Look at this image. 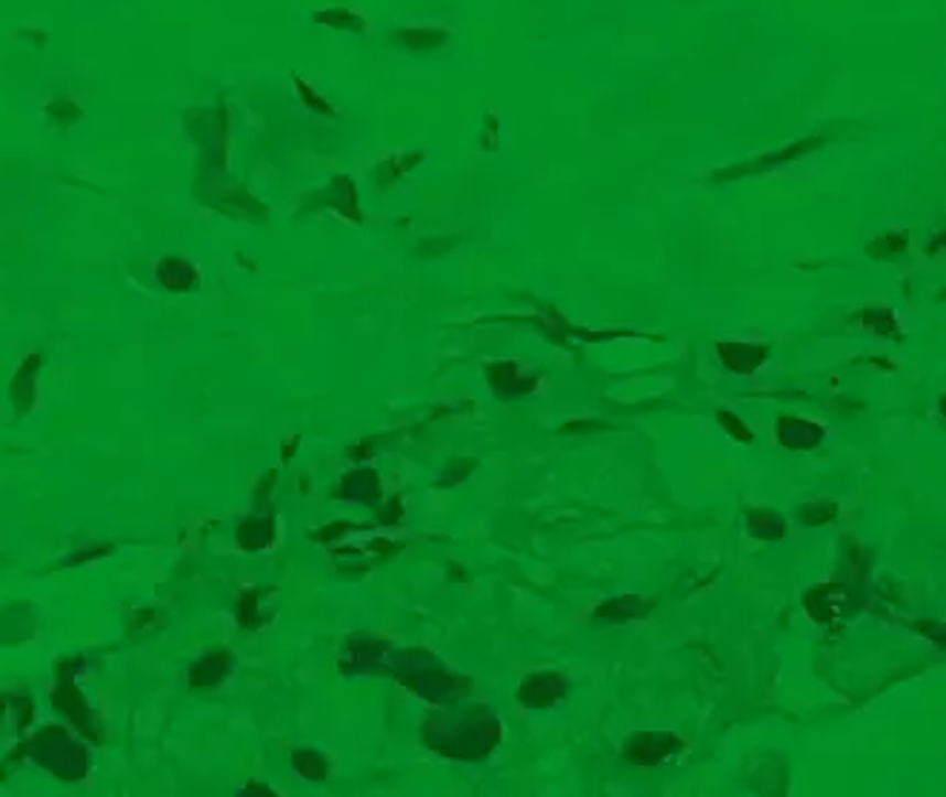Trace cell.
Instances as JSON below:
<instances>
[{"mask_svg": "<svg viewBox=\"0 0 946 797\" xmlns=\"http://www.w3.org/2000/svg\"><path fill=\"white\" fill-rule=\"evenodd\" d=\"M404 41L412 43L415 50H432V46L447 41V32H441V29H432V32H407Z\"/></svg>", "mask_w": 946, "mask_h": 797, "instance_id": "6da1fadb", "label": "cell"}]
</instances>
